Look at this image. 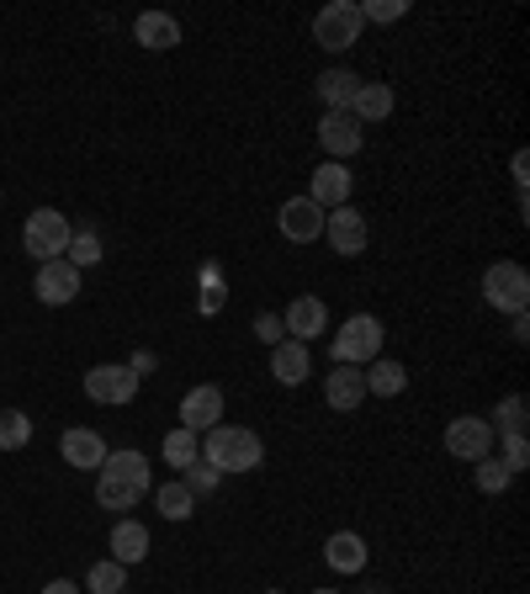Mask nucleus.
<instances>
[{
    "instance_id": "1",
    "label": "nucleus",
    "mask_w": 530,
    "mask_h": 594,
    "mask_svg": "<svg viewBox=\"0 0 530 594\" xmlns=\"http://www.w3.org/2000/svg\"><path fill=\"white\" fill-rule=\"evenodd\" d=\"M96 504L101 510H133L154 489V473H149V456L144 452H118L106 456L96 467Z\"/></svg>"
},
{
    "instance_id": "2",
    "label": "nucleus",
    "mask_w": 530,
    "mask_h": 594,
    "mask_svg": "<svg viewBox=\"0 0 530 594\" xmlns=\"http://www.w3.org/2000/svg\"><path fill=\"white\" fill-rule=\"evenodd\" d=\"M202 462H213L217 473H255L265 462V446L255 430H239V425H213L202 435Z\"/></svg>"
},
{
    "instance_id": "3",
    "label": "nucleus",
    "mask_w": 530,
    "mask_h": 594,
    "mask_svg": "<svg viewBox=\"0 0 530 594\" xmlns=\"http://www.w3.org/2000/svg\"><path fill=\"white\" fill-rule=\"evenodd\" d=\"M70 218L59 213V208H38V213L27 218V229H22V244H27V255H38V261H64V250H70Z\"/></svg>"
},
{
    "instance_id": "4",
    "label": "nucleus",
    "mask_w": 530,
    "mask_h": 594,
    "mask_svg": "<svg viewBox=\"0 0 530 594\" xmlns=\"http://www.w3.org/2000/svg\"><path fill=\"white\" fill-rule=\"evenodd\" d=\"M361 6H350V0H329L324 11L314 17V43L329 48V53H345V48L361 43Z\"/></svg>"
},
{
    "instance_id": "5",
    "label": "nucleus",
    "mask_w": 530,
    "mask_h": 594,
    "mask_svg": "<svg viewBox=\"0 0 530 594\" xmlns=\"http://www.w3.org/2000/svg\"><path fill=\"white\" fill-rule=\"evenodd\" d=\"M482 298H488V309H499V313H526V303H530L526 265H514V261L488 265V271H482Z\"/></svg>"
},
{
    "instance_id": "6",
    "label": "nucleus",
    "mask_w": 530,
    "mask_h": 594,
    "mask_svg": "<svg viewBox=\"0 0 530 594\" xmlns=\"http://www.w3.org/2000/svg\"><path fill=\"white\" fill-rule=\"evenodd\" d=\"M383 351V319H371V313H356V319H345L335 334V356L339 366H371Z\"/></svg>"
},
{
    "instance_id": "7",
    "label": "nucleus",
    "mask_w": 530,
    "mask_h": 594,
    "mask_svg": "<svg viewBox=\"0 0 530 594\" xmlns=\"http://www.w3.org/2000/svg\"><path fill=\"white\" fill-rule=\"evenodd\" d=\"M324 234H329V250H335V255H366L371 223H366V213H356V208L345 202L335 213H324Z\"/></svg>"
},
{
    "instance_id": "8",
    "label": "nucleus",
    "mask_w": 530,
    "mask_h": 594,
    "mask_svg": "<svg viewBox=\"0 0 530 594\" xmlns=\"http://www.w3.org/2000/svg\"><path fill=\"white\" fill-rule=\"evenodd\" d=\"M85 399L91 404H133L139 399V372L133 366H91L85 372Z\"/></svg>"
},
{
    "instance_id": "9",
    "label": "nucleus",
    "mask_w": 530,
    "mask_h": 594,
    "mask_svg": "<svg viewBox=\"0 0 530 594\" xmlns=\"http://www.w3.org/2000/svg\"><path fill=\"white\" fill-rule=\"evenodd\" d=\"M493 446V425L478 420V414H457L451 425H446V452L461 456V462H482Z\"/></svg>"
},
{
    "instance_id": "10",
    "label": "nucleus",
    "mask_w": 530,
    "mask_h": 594,
    "mask_svg": "<svg viewBox=\"0 0 530 594\" xmlns=\"http://www.w3.org/2000/svg\"><path fill=\"white\" fill-rule=\"evenodd\" d=\"M276 229H282L292 244H314V239H324V208L308 202V197H292V202H282V213H276Z\"/></svg>"
},
{
    "instance_id": "11",
    "label": "nucleus",
    "mask_w": 530,
    "mask_h": 594,
    "mask_svg": "<svg viewBox=\"0 0 530 594\" xmlns=\"http://www.w3.org/2000/svg\"><path fill=\"white\" fill-rule=\"evenodd\" d=\"M318 143H324V154H329V160L345 165V160L366 143V133H361V122L350 118V112H324V122H318Z\"/></svg>"
},
{
    "instance_id": "12",
    "label": "nucleus",
    "mask_w": 530,
    "mask_h": 594,
    "mask_svg": "<svg viewBox=\"0 0 530 594\" xmlns=\"http://www.w3.org/2000/svg\"><path fill=\"white\" fill-rule=\"evenodd\" d=\"M181 425L196 430V435H207L213 425H223V387H213V382L192 387V393L181 399Z\"/></svg>"
},
{
    "instance_id": "13",
    "label": "nucleus",
    "mask_w": 530,
    "mask_h": 594,
    "mask_svg": "<svg viewBox=\"0 0 530 594\" xmlns=\"http://www.w3.org/2000/svg\"><path fill=\"white\" fill-rule=\"evenodd\" d=\"M350 170L339 165V160H324V165L314 170V187H308V202H318L324 213H335V208H345L350 202Z\"/></svg>"
},
{
    "instance_id": "14",
    "label": "nucleus",
    "mask_w": 530,
    "mask_h": 594,
    "mask_svg": "<svg viewBox=\"0 0 530 594\" xmlns=\"http://www.w3.org/2000/svg\"><path fill=\"white\" fill-rule=\"evenodd\" d=\"M38 298L49 303V309H64L80 298V271L70 261H43L38 265Z\"/></svg>"
},
{
    "instance_id": "15",
    "label": "nucleus",
    "mask_w": 530,
    "mask_h": 594,
    "mask_svg": "<svg viewBox=\"0 0 530 594\" xmlns=\"http://www.w3.org/2000/svg\"><path fill=\"white\" fill-rule=\"evenodd\" d=\"M282 330H287V340H303V345L318 340V334L329 330V309H324V298H292Z\"/></svg>"
},
{
    "instance_id": "16",
    "label": "nucleus",
    "mask_w": 530,
    "mask_h": 594,
    "mask_svg": "<svg viewBox=\"0 0 530 594\" xmlns=\"http://www.w3.org/2000/svg\"><path fill=\"white\" fill-rule=\"evenodd\" d=\"M59 452H64V462H70L74 473H96L101 462H106V441H101L96 430L74 425V430H64V441H59Z\"/></svg>"
},
{
    "instance_id": "17",
    "label": "nucleus",
    "mask_w": 530,
    "mask_h": 594,
    "mask_svg": "<svg viewBox=\"0 0 530 594\" xmlns=\"http://www.w3.org/2000/svg\"><path fill=\"white\" fill-rule=\"evenodd\" d=\"M308 372H314V356H308V345H303V340H282V345H271V377L282 382V387L308 382Z\"/></svg>"
},
{
    "instance_id": "18",
    "label": "nucleus",
    "mask_w": 530,
    "mask_h": 594,
    "mask_svg": "<svg viewBox=\"0 0 530 594\" xmlns=\"http://www.w3.org/2000/svg\"><path fill=\"white\" fill-rule=\"evenodd\" d=\"M324 399H329V409H339V414L361 409L366 404V372L361 366H335L329 382H324Z\"/></svg>"
},
{
    "instance_id": "19",
    "label": "nucleus",
    "mask_w": 530,
    "mask_h": 594,
    "mask_svg": "<svg viewBox=\"0 0 530 594\" xmlns=\"http://www.w3.org/2000/svg\"><path fill=\"white\" fill-rule=\"evenodd\" d=\"M133 38L154 53H170V48H181V22L170 17V11H144L139 22H133Z\"/></svg>"
},
{
    "instance_id": "20",
    "label": "nucleus",
    "mask_w": 530,
    "mask_h": 594,
    "mask_svg": "<svg viewBox=\"0 0 530 594\" xmlns=\"http://www.w3.org/2000/svg\"><path fill=\"white\" fill-rule=\"evenodd\" d=\"M318 101H324V112H350V101L361 91V74L356 70H324L318 74Z\"/></svg>"
},
{
    "instance_id": "21",
    "label": "nucleus",
    "mask_w": 530,
    "mask_h": 594,
    "mask_svg": "<svg viewBox=\"0 0 530 594\" xmlns=\"http://www.w3.org/2000/svg\"><path fill=\"white\" fill-rule=\"evenodd\" d=\"M324 563L335 573H361L366 568V542L356 531H335L329 542H324Z\"/></svg>"
},
{
    "instance_id": "22",
    "label": "nucleus",
    "mask_w": 530,
    "mask_h": 594,
    "mask_svg": "<svg viewBox=\"0 0 530 594\" xmlns=\"http://www.w3.org/2000/svg\"><path fill=\"white\" fill-rule=\"evenodd\" d=\"M350 118L361 122H383L393 118V85H383V80H361V91H356V101H350Z\"/></svg>"
},
{
    "instance_id": "23",
    "label": "nucleus",
    "mask_w": 530,
    "mask_h": 594,
    "mask_svg": "<svg viewBox=\"0 0 530 594\" xmlns=\"http://www.w3.org/2000/svg\"><path fill=\"white\" fill-rule=\"evenodd\" d=\"M149 557V531L139 521H118L112 525V563L122 568H133V563H144Z\"/></svg>"
},
{
    "instance_id": "24",
    "label": "nucleus",
    "mask_w": 530,
    "mask_h": 594,
    "mask_svg": "<svg viewBox=\"0 0 530 594\" xmlns=\"http://www.w3.org/2000/svg\"><path fill=\"white\" fill-rule=\"evenodd\" d=\"M404 387H409L404 361H383V356H377L371 366H366V393H371V399H398Z\"/></svg>"
},
{
    "instance_id": "25",
    "label": "nucleus",
    "mask_w": 530,
    "mask_h": 594,
    "mask_svg": "<svg viewBox=\"0 0 530 594\" xmlns=\"http://www.w3.org/2000/svg\"><path fill=\"white\" fill-rule=\"evenodd\" d=\"M196 456H202V435H196V430H186V425L170 430V435H165V462H170V467H181V473H186Z\"/></svg>"
},
{
    "instance_id": "26",
    "label": "nucleus",
    "mask_w": 530,
    "mask_h": 594,
    "mask_svg": "<svg viewBox=\"0 0 530 594\" xmlns=\"http://www.w3.org/2000/svg\"><path fill=\"white\" fill-rule=\"evenodd\" d=\"M154 504H160L165 521H186V515L196 510V494L186 489V483H160V489H154Z\"/></svg>"
},
{
    "instance_id": "27",
    "label": "nucleus",
    "mask_w": 530,
    "mask_h": 594,
    "mask_svg": "<svg viewBox=\"0 0 530 594\" xmlns=\"http://www.w3.org/2000/svg\"><path fill=\"white\" fill-rule=\"evenodd\" d=\"M32 441V420L22 409H0V452H22Z\"/></svg>"
},
{
    "instance_id": "28",
    "label": "nucleus",
    "mask_w": 530,
    "mask_h": 594,
    "mask_svg": "<svg viewBox=\"0 0 530 594\" xmlns=\"http://www.w3.org/2000/svg\"><path fill=\"white\" fill-rule=\"evenodd\" d=\"M85 584H91V594H122L128 590V568L106 557V563H96V568L85 573Z\"/></svg>"
},
{
    "instance_id": "29",
    "label": "nucleus",
    "mask_w": 530,
    "mask_h": 594,
    "mask_svg": "<svg viewBox=\"0 0 530 594\" xmlns=\"http://www.w3.org/2000/svg\"><path fill=\"white\" fill-rule=\"evenodd\" d=\"M223 303H228L223 271H217V265H202V298H196V309H202V313H223Z\"/></svg>"
},
{
    "instance_id": "30",
    "label": "nucleus",
    "mask_w": 530,
    "mask_h": 594,
    "mask_svg": "<svg viewBox=\"0 0 530 594\" xmlns=\"http://www.w3.org/2000/svg\"><path fill=\"white\" fill-rule=\"evenodd\" d=\"M64 261H70L74 271H85V265H96V261H101V239L91 234V229H80V234L70 239V250H64Z\"/></svg>"
},
{
    "instance_id": "31",
    "label": "nucleus",
    "mask_w": 530,
    "mask_h": 594,
    "mask_svg": "<svg viewBox=\"0 0 530 594\" xmlns=\"http://www.w3.org/2000/svg\"><path fill=\"white\" fill-rule=\"evenodd\" d=\"M509 483H514V473H509L504 462H499V456H482L478 462V489L482 494H504Z\"/></svg>"
},
{
    "instance_id": "32",
    "label": "nucleus",
    "mask_w": 530,
    "mask_h": 594,
    "mask_svg": "<svg viewBox=\"0 0 530 594\" xmlns=\"http://www.w3.org/2000/svg\"><path fill=\"white\" fill-rule=\"evenodd\" d=\"M181 483H186V489H192V494H213L217 483H223V473H217L213 462H202V456H196L192 467H186V473H181Z\"/></svg>"
},
{
    "instance_id": "33",
    "label": "nucleus",
    "mask_w": 530,
    "mask_h": 594,
    "mask_svg": "<svg viewBox=\"0 0 530 594\" xmlns=\"http://www.w3.org/2000/svg\"><path fill=\"white\" fill-rule=\"evenodd\" d=\"M409 17V0H366L361 6V22H398Z\"/></svg>"
},
{
    "instance_id": "34",
    "label": "nucleus",
    "mask_w": 530,
    "mask_h": 594,
    "mask_svg": "<svg viewBox=\"0 0 530 594\" xmlns=\"http://www.w3.org/2000/svg\"><path fill=\"white\" fill-rule=\"evenodd\" d=\"M493 425L504 430V435L526 430V399H520V393H514V399H504V404H499V414H493Z\"/></svg>"
},
{
    "instance_id": "35",
    "label": "nucleus",
    "mask_w": 530,
    "mask_h": 594,
    "mask_svg": "<svg viewBox=\"0 0 530 594\" xmlns=\"http://www.w3.org/2000/svg\"><path fill=\"white\" fill-rule=\"evenodd\" d=\"M504 462L509 473H520V467H530V446H526V430H514V435H504Z\"/></svg>"
},
{
    "instance_id": "36",
    "label": "nucleus",
    "mask_w": 530,
    "mask_h": 594,
    "mask_svg": "<svg viewBox=\"0 0 530 594\" xmlns=\"http://www.w3.org/2000/svg\"><path fill=\"white\" fill-rule=\"evenodd\" d=\"M255 334L271 340V345H282V340H287V330H282V319H276V313H261V319H255Z\"/></svg>"
},
{
    "instance_id": "37",
    "label": "nucleus",
    "mask_w": 530,
    "mask_h": 594,
    "mask_svg": "<svg viewBox=\"0 0 530 594\" xmlns=\"http://www.w3.org/2000/svg\"><path fill=\"white\" fill-rule=\"evenodd\" d=\"M514 181H520V191H526V181H530V154H526V149L514 154Z\"/></svg>"
},
{
    "instance_id": "38",
    "label": "nucleus",
    "mask_w": 530,
    "mask_h": 594,
    "mask_svg": "<svg viewBox=\"0 0 530 594\" xmlns=\"http://www.w3.org/2000/svg\"><path fill=\"white\" fill-rule=\"evenodd\" d=\"M43 594H80V590H74L70 578H53V584H43Z\"/></svg>"
},
{
    "instance_id": "39",
    "label": "nucleus",
    "mask_w": 530,
    "mask_h": 594,
    "mask_svg": "<svg viewBox=\"0 0 530 594\" xmlns=\"http://www.w3.org/2000/svg\"><path fill=\"white\" fill-rule=\"evenodd\" d=\"M514 340H520V345L530 340V319H526V313H514Z\"/></svg>"
},
{
    "instance_id": "40",
    "label": "nucleus",
    "mask_w": 530,
    "mask_h": 594,
    "mask_svg": "<svg viewBox=\"0 0 530 594\" xmlns=\"http://www.w3.org/2000/svg\"><path fill=\"white\" fill-rule=\"evenodd\" d=\"M314 594H339V590H314Z\"/></svg>"
},
{
    "instance_id": "41",
    "label": "nucleus",
    "mask_w": 530,
    "mask_h": 594,
    "mask_svg": "<svg viewBox=\"0 0 530 594\" xmlns=\"http://www.w3.org/2000/svg\"><path fill=\"white\" fill-rule=\"evenodd\" d=\"M366 594H383V590H366Z\"/></svg>"
},
{
    "instance_id": "42",
    "label": "nucleus",
    "mask_w": 530,
    "mask_h": 594,
    "mask_svg": "<svg viewBox=\"0 0 530 594\" xmlns=\"http://www.w3.org/2000/svg\"><path fill=\"white\" fill-rule=\"evenodd\" d=\"M265 594H282V590H265Z\"/></svg>"
}]
</instances>
